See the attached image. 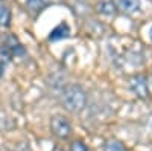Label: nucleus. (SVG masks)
Masks as SVG:
<instances>
[{"mask_svg":"<svg viewBox=\"0 0 152 151\" xmlns=\"http://www.w3.org/2000/svg\"><path fill=\"white\" fill-rule=\"evenodd\" d=\"M50 128H52V133L59 137V139H67L72 133V127L70 124L61 116H53L52 121H50Z\"/></svg>","mask_w":152,"mask_h":151,"instance_id":"2","label":"nucleus"},{"mask_svg":"<svg viewBox=\"0 0 152 151\" xmlns=\"http://www.w3.org/2000/svg\"><path fill=\"white\" fill-rule=\"evenodd\" d=\"M129 87L135 96L142 98V99L148 98V84L143 77H132L129 80Z\"/></svg>","mask_w":152,"mask_h":151,"instance_id":"3","label":"nucleus"},{"mask_svg":"<svg viewBox=\"0 0 152 151\" xmlns=\"http://www.w3.org/2000/svg\"><path fill=\"white\" fill-rule=\"evenodd\" d=\"M70 35V28L67 23H59L56 28L52 29V32H50L49 35V40L50 41H56V40H62V38H67V37Z\"/></svg>","mask_w":152,"mask_h":151,"instance_id":"6","label":"nucleus"},{"mask_svg":"<svg viewBox=\"0 0 152 151\" xmlns=\"http://www.w3.org/2000/svg\"><path fill=\"white\" fill-rule=\"evenodd\" d=\"M116 6L126 14H134L140 9V0H114Z\"/></svg>","mask_w":152,"mask_h":151,"instance_id":"4","label":"nucleus"},{"mask_svg":"<svg viewBox=\"0 0 152 151\" xmlns=\"http://www.w3.org/2000/svg\"><path fill=\"white\" fill-rule=\"evenodd\" d=\"M56 151H61V150H56Z\"/></svg>","mask_w":152,"mask_h":151,"instance_id":"14","label":"nucleus"},{"mask_svg":"<svg viewBox=\"0 0 152 151\" xmlns=\"http://www.w3.org/2000/svg\"><path fill=\"white\" fill-rule=\"evenodd\" d=\"M9 21H11V11L6 5L0 3V26H9Z\"/></svg>","mask_w":152,"mask_h":151,"instance_id":"8","label":"nucleus"},{"mask_svg":"<svg viewBox=\"0 0 152 151\" xmlns=\"http://www.w3.org/2000/svg\"><path fill=\"white\" fill-rule=\"evenodd\" d=\"M149 38H151V40H152V28H151V29H149Z\"/></svg>","mask_w":152,"mask_h":151,"instance_id":"13","label":"nucleus"},{"mask_svg":"<svg viewBox=\"0 0 152 151\" xmlns=\"http://www.w3.org/2000/svg\"><path fill=\"white\" fill-rule=\"evenodd\" d=\"M104 151H126L125 147L122 145V142L116 141V139H110L105 142L104 145Z\"/></svg>","mask_w":152,"mask_h":151,"instance_id":"10","label":"nucleus"},{"mask_svg":"<svg viewBox=\"0 0 152 151\" xmlns=\"http://www.w3.org/2000/svg\"><path fill=\"white\" fill-rule=\"evenodd\" d=\"M47 3L49 0H26V5L32 12H40Z\"/></svg>","mask_w":152,"mask_h":151,"instance_id":"9","label":"nucleus"},{"mask_svg":"<svg viewBox=\"0 0 152 151\" xmlns=\"http://www.w3.org/2000/svg\"><path fill=\"white\" fill-rule=\"evenodd\" d=\"M85 92L81 89L79 85H67L64 92H62V104L64 107L72 111V113H78L85 107Z\"/></svg>","mask_w":152,"mask_h":151,"instance_id":"1","label":"nucleus"},{"mask_svg":"<svg viewBox=\"0 0 152 151\" xmlns=\"http://www.w3.org/2000/svg\"><path fill=\"white\" fill-rule=\"evenodd\" d=\"M9 60H11V55L6 52V49L2 46V47H0V77H3L5 67H6V64H8Z\"/></svg>","mask_w":152,"mask_h":151,"instance_id":"11","label":"nucleus"},{"mask_svg":"<svg viewBox=\"0 0 152 151\" xmlns=\"http://www.w3.org/2000/svg\"><path fill=\"white\" fill-rule=\"evenodd\" d=\"M70 151H88V148H87L82 142L75 141V142H72V145H70Z\"/></svg>","mask_w":152,"mask_h":151,"instance_id":"12","label":"nucleus"},{"mask_svg":"<svg viewBox=\"0 0 152 151\" xmlns=\"http://www.w3.org/2000/svg\"><path fill=\"white\" fill-rule=\"evenodd\" d=\"M96 9H97L99 14H104V15H113L114 11H116V8H114V5H113V2H108V0H104V2L97 3Z\"/></svg>","mask_w":152,"mask_h":151,"instance_id":"7","label":"nucleus"},{"mask_svg":"<svg viewBox=\"0 0 152 151\" xmlns=\"http://www.w3.org/2000/svg\"><path fill=\"white\" fill-rule=\"evenodd\" d=\"M3 47L6 49V52H8L11 57H12V55H15V57L24 55V49H23V46L18 43V40L15 38V37H8Z\"/></svg>","mask_w":152,"mask_h":151,"instance_id":"5","label":"nucleus"}]
</instances>
